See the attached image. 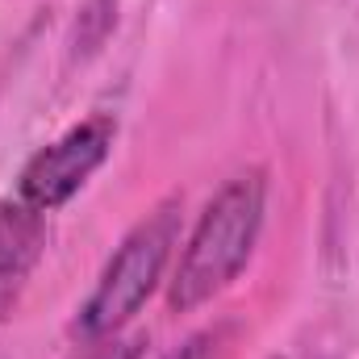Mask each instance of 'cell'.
Masks as SVG:
<instances>
[{"label": "cell", "instance_id": "cell-4", "mask_svg": "<svg viewBox=\"0 0 359 359\" xmlns=\"http://www.w3.org/2000/svg\"><path fill=\"white\" fill-rule=\"evenodd\" d=\"M46 251V217L21 196L0 205V322L13 318L21 292Z\"/></svg>", "mask_w": 359, "mask_h": 359}, {"label": "cell", "instance_id": "cell-1", "mask_svg": "<svg viewBox=\"0 0 359 359\" xmlns=\"http://www.w3.org/2000/svg\"><path fill=\"white\" fill-rule=\"evenodd\" d=\"M264 205H268L264 172H243L222 184V192L205 205V213L176 264V276H172L168 305L176 313H188V309L213 301L222 288H230L238 280V271L247 268V259L255 251V238L264 226Z\"/></svg>", "mask_w": 359, "mask_h": 359}, {"label": "cell", "instance_id": "cell-5", "mask_svg": "<svg viewBox=\"0 0 359 359\" xmlns=\"http://www.w3.org/2000/svg\"><path fill=\"white\" fill-rule=\"evenodd\" d=\"M163 359H213V351H209V339L196 334V339H188L180 351H172V355H163Z\"/></svg>", "mask_w": 359, "mask_h": 359}, {"label": "cell", "instance_id": "cell-6", "mask_svg": "<svg viewBox=\"0 0 359 359\" xmlns=\"http://www.w3.org/2000/svg\"><path fill=\"white\" fill-rule=\"evenodd\" d=\"M109 359H113V355H109ZM117 359H134V351H130V347H126V351H121V355H117Z\"/></svg>", "mask_w": 359, "mask_h": 359}, {"label": "cell", "instance_id": "cell-2", "mask_svg": "<svg viewBox=\"0 0 359 359\" xmlns=\"http://www.w3.org/2000/svg\"><path fill=\"white\" fill-rule=\"evenodd\" d=\"M176 230H180V205L168 201V205H159L147 222H138L126 234V243L109 259V268L100 276L96 292L88 297V305L80 313V330L88 339L117 334L147 305V297L155 292V284L163 276V264L172 255Z\"/></svg>", "mask_w": 359, "mask_h": 359}, {"label": "cell", "instance_id": "cell-3", "mask_svg": "<svg viewBox=\"0 0 359 359\" xmlns=\"http://www.w3.org/2000/svg\"><path fill=\"white\" fill-rule=\"evenodd\" d=\"M113 117H88L80 121L76 130H67L59 142L42 147L17 176V196L42 213L67 205L84 184L88 176L109 159V147H113Z\"/></svg>", "mask_w": 359, "mask_h": 359}]
</instances>
